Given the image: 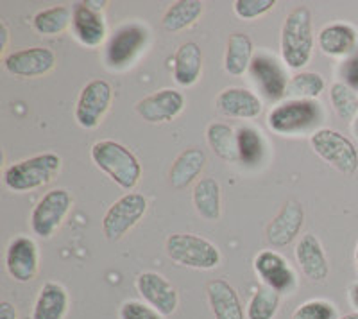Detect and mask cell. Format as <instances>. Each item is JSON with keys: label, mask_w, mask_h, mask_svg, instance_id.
<instances>
[{"label": "cell", "mask_w": 358, "mask_h": 319, "mask_svg": "<svg viewBox=\"0 0 358 319\" xmlns=\"http://www.w3.org/2000/svg\"><path fill=\"white\" fill-rule=\"evenodd\" d=\"M92 160L124 190H131L138 185L140 176H142V165L138 158L122 143L115 140H101L94 143Z\"/></svg>", "instance_id": "obj_1"}, {"label": "cell", "mask_w": 358, "mask_h": 319, "mask_svg": "<svg viewBox=\"0 0 358 319\" xmlns=\"http://www.w3.org/2000/svg\"><path fill=\"white\" fill-rule=\"evenodd\" d=\"M312 50V15L301 6L289 13L281 29V56L290 69H303L310 62Z\"/></svg>", "instance_id": "obj_2"}, {"label": "cell", "mask_w": 358, "mask_h": 319, "mask_svg": "<svg viewBox=\"0 0 358 319\" xmlns=\"http://www.w3.org/2000/svg\"><path fill=\"white\" fill-rule=\"evenodd\" d=\"M324 111L317 101L290 99L281 103L268 113V126L280 135H305L321 126ZM315 133V132H313Z\"/></svg>", "instance_id": "obj_3"}, {"label": "cell", "mask_w": 358, "mask_h": 319, "mask_svg": "<svg viewBox=\"0 0 358 319\" xmlns=\"http://www.w3.org/2000/svg\"><path fill=\"white\" fill-rule=\"evenodd\" d=\"M62 169V158L54 153L33 156L9 165L4 171V185L13 192H29L49 183Z\"/></svg>", "instance_id": "obj_4"}, {"label": "cell", "mask_w": 358, "mask_h": 319, "mask_svg": "<svg viewBox=\"0 0 358 319\" xmlns=\"http://www.w3.org/2000/svg\"><path fill=\"white\" fill-rule=\"evenodd\" d=\"M169 258L192 269H213L220 264V251L213 242L194 234H174L165 242Z\"/></svg>", "instance_id": "obj_5"}, {"label": "cell", "mask_w": 358, "mask_h": 319, "mask_svg": "<svg viewBox=\"0 0 358 319\" xmlns=\"http://www.w3.org/2000/svg\"><path fill=\"white\" fill-rule=\"evenodd\" d=\"M149 41V31L138 22L124 24L113 33L104 50V63L111 70H124L138 57Z\"/></svg>", "instance_id": "obj_6"}, {"label": "cell", "mask_w": 358, "mask_h": 319, "mask_svg": "<svg viewBox=\"0 0 358 319\" xmlns=\"http://www.w3.org/2000/svg\"><path fill=\"white\" fill-rule=\"evenodd\" d=\"M315 155L321 156L326 164H330L337 171L348 176L355 174L358 169V153L351 140L334 129H317L310 136Z\"/></svg>", "instance_id": "obj_7"}, {"label": "cell", "mask_w": 358, "mask_h": 319, "mask_svg": "<svg viewBox=\"0 0 358 319\" xmlns=\"http://www.w3.org/2000/svg\"><path fill=\"white\" fill-rule=\"evenodd\" d=\"M72 206V196L65 188H54L45 194L31 215L33 232L41 239L52 237L57 228L65 221L66 213Z\"/></svg>", "instance_id": "obj_8"}, {"label": "cell", "mask_w": 358, "mask_h": 319, "mask_svg": "<svg viewBox=\"0 0 358 319\" xmlns=\"http://www.w3.org/2000/svg\"><path fill=\"white\" fill-rule=\"evenodd\" d=\"M147 199L138 192H129L115 201L102 219V232L108 241H118L145 215Z\"/></svg>", "instance_id": "obj_9"}, {"label": "cell", "mask_w": 358, "mask_h": 319, "mask_svg": "<svg viewBox=\"0 0 358 319\" xmlns=\"http://www.w3.org/2000/svg\"><path fill=\"white\" fill-rule=\"evenodd\" d=\"M111 85L104 79H95L81 90L76 106V120L85 129H95L102 122L111 104Z\"/></svg>", "instance_id": "obj_10"}, {"label": "cell", "mask_w": 358, "mask_h": 319, "mask_svg": "<svg viewBox=\"0 0 358 319\" xmlns=\"http://www.w3.org/2000/svg\"><path fill=\"white\" fill-rule=\"evenodd\" d=\"M249 74L268 103H278L287 94L289 79H287L285 69L268 52H258L252 57Z\"/></svg>", "instance_id": "obj_11"}, {"label": "cell", "mask_w": 358, "mask_h": 319, "mask_svg": "<svg viewBox=\"0 0 358 319\" xmlns=\"http://www.w3.org/2000/svg\"><path fill=\"white\" fill-rule=\"evenodd\" d=\"M255 271L265 287L276 291L278 295H289L296 289V273L285 258L276 251H262L255 258Z\"/></svg>", "instance_id": "obj_12"}, {"label": "cell", "mask_w": 358, "mask_h": 319, "mask_svg": "<svg viewBox=\"0 0 358 319\" xmlns=\"http://www.w3.org/2000/svg\"><path fill=\"white\" fill-rule=\"evenodd\" d=\"M185 108V97L181 92L165 88V90L155 92V94L147 95L142 101L136 103V113L143 120L151 124L159 122H171L176 119Z\"/></svg>", "instance_id": "obj_13"}, {"label": "cell", "mask_w": 358, "mask_h": 319, "mask_svg": "<svg viewBox=\"0 0 358 319\" xmlns=\"http://www.w3.org/2000/svg\"><path fill=\"white\" fill-rule=\"evenodd\" d=\"M136 289H138L140 296L162 316L174 314L178 309V291L167 278H163L162 274L152 273V271L138 274Z\"/></svg>", "instance_id": "obj_14"}, {"label": "cell", "mask_w": 358, "mask_h": 319, "mask_svg": "<svg viewBox=\"0 0 358 319\" xmlns=\"http://www.w3.org/2000/svg\"><path fill=\"white\" fill-rule=\"evenodd\" d=\"M54 65H56V54L45 47L22 49L4 57L6 70L18 78H38L50 72Z\"/></svg>", "instance_id": "obj_15"}, {"label": "cell", "mask_w": 358, "mask_h": 319, "mask_svg": "<svg viewBox=\"0 0 358 319\" xmlns=\"http://www.w3.org/2000/svg\"><path fill=\"white\" fill-rule=\"evenodd\" d=\"M6 267L17 282L27 283L38 273V246L33 239H13L6 251Z\"/></svg>", "instance_id": "obj_16"}, {"label": "cell", "mask_w": 358, "mask_h": 319, "mask_svg": "<svg viewBox=\"0 0 358 319\" xmlns=\"http://www.w3.org/2000/svg\"><path fill=\"white\" fill-rule=\"evenodd\" d=\"M305 222V210L301 203L297 201H287L285 205L281 206L280 213L273 219V222L267 228V241L268 244L283 248L289 246L294 239L299 235Z\"/></svg>", "instance_id": "obj_17"}, {"label": "cell", "mask_w": 358, "mask_h": 319, "mask_svg": "<svg viewBox=\"0 0 358 319\" xmlns=\"http://www.w3.org/2000/svg\"><path fill=\"white\" fill-rule=\"evenodd\" d=\"M73 34L86 47H99L106 38V22L97 9L88 4H76L72 11Z\"/></svg>", "instance_id": "obj_18"}, {"label": "cell", "mask_w": 358, "mask_h": 319, "mask_svg": "<svg viewBox=\"0 0 358 319\" xmlns=\"http://www.w3.org/2000/svg\"><path fill=\"white\" fill-rule=\"evenodd\" d=\"M217 110L233 119H257L262 113V101L245 88H226L217 97Z\"/></svg>", "instance_id": "obj_19"}, {"label": "cell", "mask_w": 358, "mask_h": 319, "mask_svg": "<svg viewBox=\"0 0 358 319\" xmlns=\"http://www.w3.org/2000/svg\"><path fill=\"white\" fill-rule=\"evenodd\" d=\"M296 258L306 278H310L312 282H322L330 273L324 250H322L321 242L315 235L308 234L297 242Z\"/></svg>", "instance_id": "obj_20"}, {"label": "cell", "mask_w": 358, "mask_h": 319, "mask_svg": "<svg viewBox=\"0 0 358 319\" xmlns=\"http://www.w3.org/2000/svg\"><path fill=\"white\" fill-rule=\"evenodd\" d=\"M206 292L215 319H244L241 298L228 282L212 280L208 282Z\"/></svg>", "instance_id": "obj_21"}, {"label": "cell", "mask_w": 358, "mask_h": 319, "mask_svg": "<svg viewBox=\"0 0 358 319\" xmlns=\"http://www.w3.org/2000/svg\"><path fill=\"white\" fill-rule=\"evenodd\" d=\"M357 31L348 24H330L321 29L317 43L328 56H348L357 49Z\"/></svg>", "instance_id": "obj_22"}, {"label": "cell", "mask_w": 358, "mask_h": 319, "mask_svg": "<svg viewBox=\"0 0 358 319\" xmlns=\"http://www.w3.org/2000/svg\"><path fill=\"white\" fill-rule=\"evenodd\" d=\"M69 311V292L59 283L49 282L41 287L33 309V319H63Z\"/></svg>", "instance_id": "obj_23"}, {"label": "cell", "mask_w": 358, "mask_h": 319, "mask_svg": "<svg viewBox=\"0 0 358 319\" xmlns=\"http://www.w3.org/2000/svg\"><path fill=\"white\" fill-rule=\"evenodd\" d=\"M203 70V52L194 41L179 47L174 56V79L181 86L196 85Z\"/></svg>", "instance_id": "obj_24"}, {"label": "cell", "mask_w": 358, "mask_h": 319, "mask_svg": "<svg viewBox=\"0 0 358 319\" xmlns=\"http://www.w3.org/2000/svg\"><path fill=\"white\" fill-rule=\"evenodd\" d=\"M206 164V155L197 148L185 149L181 155L176 158L171 169V185L176 190H183L188 185L194 183L199 176L201 171Z\"/></svg>", "instance_id": "obj_25"}, {"label": "cell", "mask_w": 358, "mask_h": 319, "mask_svg": "<svg viewBox=\"0 0 358 319\" xmlns=\"http://www.w3.org/2000/svg\"><path fill=\"white\" fill-rule=\"evenodd\" d=\"M252 57V41L248 34L235 33L229 36L226 57H224V69L231 76H242L251 66Z\"/></svg>", "instance_id": "obj_26"}, {"label": "cell", "mask_w": 358, "mask_h": 319, "mask_svg": "<svg viewBox=\"0 0 358 319\" xmlns=\"http://www.w3.org/2000/svg\"><path fill=\"white\" fill-rule=\"evenodd\" d=\"M194 206L206 221H217L220 215V187L213 178H203L194 187Z\"/></svg>", "instance_id": "obj_27"}, {"label": "cell", "mask_w": 358, "mask_h": 319, "mask_svg": "<svg viewBox=\"0 0 358 319\" xmlns=\"http://www.w3.org/2000/svg\"><path fill=\"white\" fill-rule=\"evenodd\" d=\"M206 140L208 146L212 148V151L219 158L226 160V162L238 160V139H236V133L233 132V127H229L228 124H210L206 129Z\"/></svg>", "instance_id": "obj_28"}, {"label": "cell", "mask_w": 358, "mask_h": 319, "mask_svg": "<svg viewBox=\"0 0 358 319\" xmlns=\"http://www.w3.org/2000/svg\"><path fill=\"white\" fill-rule=\"evenodd\" d=\"M201 15H203V4L201 2H197V0H181V2L172 4L165 11L162 25L163 29L176 33V31H183V29L190 27L192 24H196Z\"/></svg>", "instance_id": "obj_29"}, {"label": "cell", "mask_w": 358, "mask_h": 319, "mask_svg": "<svg viewBox=\"0 0 358 319\" xmlns=\"http://www.w3.org/2000/svg\"><path fill=\"white\" fill-rule=\"evenodd\" d=\"M72 13L65 6H56V8L43 9L34 17L33 27L36 33L47 34V36H56L66 31L70 24H72Z\"/></svg>", "instance_id": "obj_30"}, {"label": "cell", "mask_w": 358, "mask_h": 319, "mask_svg": "<svg viewBox=\"0 0 358 319\" xmlns=\"http://www.w3.org/2000/svg\"><path fill=\"white\" fill-rule=\"evenodd\" d=\"M238 139V160L244 165H258L265 155V140L255 127H241L236 132Z\"/></svg>", "instance_id": "obj_31"}, {"label": "cell", "mask_w": 358, "mask_h": 319, "mask_svg": "<svg viewBox=\"0 0 358 319\" xmlns=\"http://www.w3.org/2000/svg\"><path fill=\"white\" fill-rule=\"evenodd\" d=\"M322 90H324V79H322L321 74L301 72V74H296L289 79L287 95L294 99L315 101V97H319Z\"/></svg>", "instance_id": "obj_32"}, {"label": "cell", "mask_w": 358, "mask_h": 319, "mask_svg": "<svg viewBox=\"0 0 358 319\" xmlns=\"http://www.w3.org/2000/svg\"><path fill=\"white\" fill-rule=\"evenodd\" d=\"M280 307V295L268 287H260L248 305V319H273Z\"/></svg>", "instance_id": "obj_33"}, {"label": "cell", "mask_w": 358, "mask_h": 319, "mask_svg": "<svg viewBox=\"0 0 358 319\" xmlns=\"http://www.w3.org/2000/svg\"><path fill=\"white\" fill-rule=\"evenodd\" d=\"M330 99L334 110L344 120L355 119L358 113V94L346 83H334L330 88Z\"/></svg>", "instance_id": "obj_34"}, {"label": "cell", "mask_w": 358, "mask_h": 319, "mask_svg": "<svg viewBox=\"0 0 358 319\" xmlns=\"http://www.w3.org/2000/svg\"><path fill=\"white\" fill-rule=\"evenodd\" d=\"M292 319H337V309L324 299H312L303 303L294 312Z\"/></svg>", "instance_id": "obj_35"}, {"label": "cell", "mask_w": 358, "mask_h": 319, "mask_svg": "<svg viewBox=\"0 0 358 319\" xmlns=\"http://www.w3.org/2000/svg\"><path fill=\"white\" fill-rule=\"evenodd\" d=\"M274 4H276L274 0H236L233 9H235V15L238 18L252 20V18H258L271 11Z\"/></svg>", "instance_id": "obj_36"}, {"label": "cell", "mask_w": 358, "mask_h": 319, "mask_svg": "<svg viewBox=\"0 0 358 319\" xmlns=\"http://www.w3.org/2000/svg\"><path fill=\"white\" fill-rule=\"evenodd\" d=\"M120 319H163V316L152 307H147L140 302H126L120 307Z\"/></svg>", "instance_id": "obj_37"}, {"label": "cell", "mask_w": 358, "mask_h": 319, "mask_svg": "<svg viewBox=\"0 0 358 319\" xmlns=\"http://www.w3.org/2000/svg\"><path fill=\"white\" fill-rule=\"evenodd\" d=\"M342 78L346 79V85L358 92V50L342 65Z\"/></svg>", "instance_id": "obj_38"}, {"label": "cell", "mask_w": 358, "mask_h": 319, "mask_svg": "<svg viewBox=\"0 0 358 319\" xmlns=\"http://www.w3.org/2000/svg\"><path fill=\"white\" fill-rule=\"evenodd\" d=\"M0 319H18L17 309L9 302H2L0 303Z\"/></svg>", "instance_id": "obj_39"}, {"label": "cell", "mask_w": 358, "mask_h": 319, "mask_svg": "<svg viewBox=\"0 0 358 319\" xmlns=\"http://www.w3.org/2000/svg\"><path fill=\"white\" fill-rule=\"evenodd\" d=\"M350 302L355 309H358V283L350 289Z\"/></svg>", "instance_id": "obj_40"}, {"label": "cell", "mask_w": 358, "mask_h": 319, "mask_svg": "<svg viewBox=\"0 0 358 319\" xmlns=\"http://www.w3.org/2000/svg\"><path fill=\"white\" fill-rule=\"evenodd\" d=\"M0 29H2V47H6L8 45V27L2 24L0 25Z\"/></svg>", "instance_id": "obj_41"}, {"label": "cell", "mask_w": 358, "mask_h": 319, "mask_svg": "<svg viewBox=\"0 0 358 319\" xmlns=\"http://www.w3.org/2000/svg\"><path fill=\"white\" fill-rule=\"evenodd\" d=\"M341 319H358V312H357V314H348V316H344V318H341Z\"/></svg>", "instance_id": "obj_42"}, {"label": "cell", "mask_w": 358, "mask_h": 319, "mask_svg": "<svg viewBox=\"0 0 358 319\" xmlns=\"http://www.w3.org/2000/svg\"><path fill=\"white\" fill-rule=\"evenodd\" d=\"M355 132H357V135H358V119H357V124H355Z\"/></svg>", "instance_id": "obj_43"}, {"label": "cell", "mask_w": 358, "mask_h": 319, "mask_svg": "<svg viewBox=\"0 0 358 319\" xmlns=\"http://www.w3.org/2000/svg\"><path fill=\"white\" fill-rule=\"evenodd\" d=\"M357 269H358V246H357Z\"/></svg>", "instance_id": "obj_44"}]
</instances>
